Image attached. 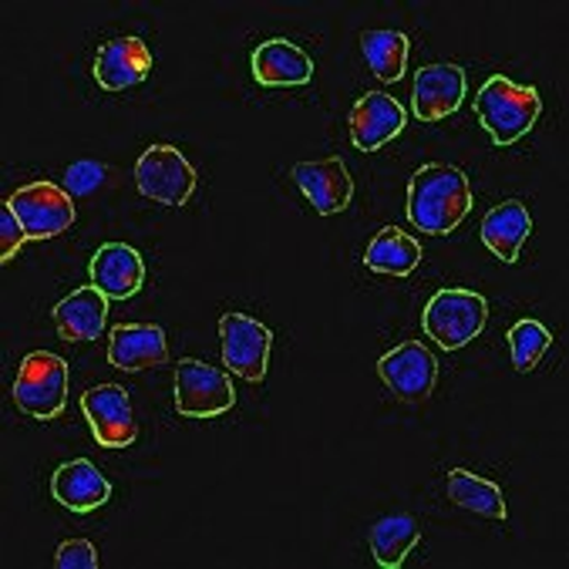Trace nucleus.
I'll list each match as a JSON object with an SVG mask.
<instances>
[{"instance_id":"obj_1","label":"nucleus","mask_w":569,"mask_h":569,"mask_svg":"<svg viewBox=\"0 0 569 569\" xmlns=\"http://www.w3.org/2000/svg\"><path fill=\"white\" fill-rule=\"evenodd\" d=\"M472 186L469 176L445 162L421 166L408 182V219L421 233L448 237L472 212Z\"/></svg>"},{"instance_id":"obj_2","label":"nucleus","mask_w":569,"mask_h":569,"mask_svg":"<svg viewBox=\"0 0 569 569\" xmlns=\"http://www.w3.org/2000/svg\"><path fill=\"white\" fill-rule=\"evenodd\" d=\"M476 116L489 139L506 149L532 132L542 116V98L532 84H516L506 74H492L476 94Z\"/></svg>"},{"instance_id":"obj_3","label":"nucleus","mask_w":569,"mask_h":569,"mask_svg":"<svg viewBox=\"0 0 569 569\" xmlns=\"http://www.w3.org/2000/svg\"><path fill=\"white\" fill-rule=\"evenodd\" d=\"M489 300L466 287H441L421 313L425 333L441 351H462L486 330Z\"/></svg>"},{"instance_id":"obj_4","label":"nucleus","mask_w":569,"mask_h":569,"mask_svg":"<svg viewBox=\"0 0 569 569\" xmlns=\"http://www.w3.org/2000/svg\"><path fill=\"white\" fill-rule=\"evenodd\" d=\"M68 365L51 351H31L14 378V405L34 421H54L68 405Z\"/></svg>"},{"instance_id":"obj_5","label":"nucleus","mask_w":569,"mask_h":569,"mask_svg":"<svg viewBox=\"0 0 569 569\" xmlns=\"http://www.w3.org/2000/svg\"><path fill=\"white\" fill-rule=\"evenodd\" d=\"M219 337H222V361L237 378L250 385L267 378V365L273 351V333L267 323L233 310L219 317Z\"/></svg>"},{"instance_id":"obj_6","label":"nucleus","mask_w":569,"mask_h":569,"mask_svg":"<svg viewBox=\"0 0 569 569\" xmlns=\"http://www.w3.org/2000/svg\"><path fill=\"white\" fill-rule=\"evenodd\" d=\"M136 186L159 206H186L196 192V169L176 146H149L136 162Z\"/></svg>"},{"instance_id":"obj_7","label":"nucleus","mask_w":569,"mask_h":569,"mask_svg":"<svg viewBox=\"0 0 569 569\" xmlns=\"http://www.w3.org/2000/svg\"><path fill=\"white\" fill-rule=\"evenodd\" d=\"M237 405L233 381L206 361L182 358L176 365V411L186 418H219Z\"/></svg>"},{"instance_id":"obj_8","label":"nucleus","mask_w":569,"mask_h":569,"mask_svg":"<svg viewBox=\"0 0 569 569\" xmlns=\"http://www.w3.org/2000/svg\"><path fill=\"white\" fill-rule=\"evenodd\" d=\"M8 206L18 212L21 226L28 230V240H51V237H61L74 226V202H71V192H64L61 186L41 179V182H28L21 186Z\"/></svg>"},{"instance_id":"obj_9","label":"nucleus","mask_w":569,"mask_h":569,"mask_svg":"<svg viewBox=\"0 0 569 569\" xmlns=\"http://www.w3.org/2000/svg\"><path fill=\"white\" fill-rule=\"evenodd\" d=\"M81 415L101 448H129L139 438L132 398L122 385H98L81 395Z\"/></svg>"},{"instance_id":"obj_10","label":"nucleus","mask_w":569,"mask_h":569,"mask_svg":"<svg viewBox=\"0 0 569 569\" xmlns=\"http://www.w3.org/2000/svg\"><path fill=\"white\" fill-rule=\"evenodd\" d=\"M378 375L395 398L408 405H421L431 398L438 385V361L421 340H405V345H398L378 361Z\"/></svg>"},{"instance_id":"obj_11","label":"nucleus","mask_w":569,"mask_h":569,"mask_svg":"<svg viewBox=\"0 0 569 569\" xmlns=\"http://www.w3.org/2000/svg\"><path fill=\"white\" fill-rule=\"evenodd\" d=\"M408 111L388 94V91H368L355 101L348 126H351V142L361 152H378L391 139L405 132Z\"/></svg>"},{"instance_id":"obj_12","label":"nucleus","mask_w":569,"mask_h":569,"mask_svg":"<svg viewBox=\"0 0 569 569\" xmlns=\"http://www.w3.org/2000/svg\"><path fill=\"white\" fill-rule=\"evenodd\" d=\"M290 176L300 186L303 199L320 216L345 212L355 199V179H351L345 159H337V156L317 159V162H297Z\"/></svg>"},{"instance_id":"obj_13","label":"nucleus","mask_w":569,"mask_h":569,"mask_svg":"<svg viewBox=\"0 0 569 569\" xmlns=\"http://www.w3.org/2000/svg\"><path fill=\"white\" fill-rule=\"evenodd\" d=\"M466 71L459 64H425L415 74L411 108L421 122H441L462 108L466 98Z\"/></svg>"},{"instance_id":"obj_14","label":"nucleus","mask_w":569,"mask_h":569,"mask_svg":"<svg viewBox=\"0 0 569 569\" xmlns=\"http://www.w3.org/2000/svg\"><path fill=\"white\" fill-rule=\"evenodd\" d=\"M91 74L104 91L136 88L152 74V51L142 38H116L98 48Z\"/></svg>"},{"instance_id":"obj_15","label":"nucleus","mask_w":569,"mask_h":569,"mask_svg":"<svg viewBox=\"0 0 569 569\" xmlns=\"http://www.w3.org/2000/svg\"><path fill=\"white\" fill-rule=\"evenodd\" d=\"M169 361L166 330L156 323H119L108 333V365L119 371H146Z\"/></svg>"},{"instance_id":"obj_16","label":"nucleus","mask_w":569,"mask_h":569,"mask_svg":"<svg viewBox=\"0 0 569 569\" xmlns=\"http://www.w3.org/2000/svg\"><path fill=\"white\" fill-rule=\"evenodd\" d=\"M91 287H98L108 300H129L146 283V263L136 247L126 243H104L88 263Z\"/></svg>"},{"instance_id":"obj_17","label":"nucleus","mask_w":569,"mask_h":569,"mask_svg":"<svg viewBox=\"0 0 569 569\" xmlns=\"http://www.w3.org/2000/svg\"><path fill=\"white\" fill-rule=\"evenodd\" d=\"M253 78L263 88H300L313 81V61L303 48H297L287 38L263 41L250 58Z\"/></svg>"},{"instance_id":"obj_18","label":"nucleus","mask_w":569,"mask_h":569,"mask_svg":"<svg viewBox=\"0 0 569 569\" xmlns=\"http://www.w3.org/2000/svg\"><path fill=\"white\" fill-rule=\"evenodd\" d=\"M532 233V216H529V206H522L519 199H506L499 206H492L486 216H482V243L486 250L502 260V263H516L526 240Z\"/></svg>"},{"instance_id":"obj_19","label":"nucleus","mask_w":569,"mask_h":569,"mask_svg":"<svg viewBox=\"0 0 569 569\" xmlns=\"http://www.w3.org/2000/svg\"><path fill=\"white\" fill-rule=\"evenodd\" d=\"M54 327L64 340H74V345H88V340H98L108 320V297L98 287H78L71 290L58 307H54Z\"/></svg>"},{"instance_id":"obj_20","label":"nucleus","mask_w":569,"mask_h":569,"mask_svg":"<svg viewBox=\"0 0 569 569\" xmlns=\"http://www.w3.org/2000/svg\"><path fill=\"white\" fill-rule=\"evenodd\" d=\"M51 496L71 512H94L111 499V482L88 459H74L51 476Z\"/></svg>"},{"instance_id":"obj_21","label":"nucleus","mask_w":569,"mask_h":569,"mask_svg":"<svg viewBox=\"0 0 569 569\" xmlns=\"http://www.w3.org/2000/svg\"><path fill=\"white\" fill-rule=\"evenodd\" d=\"M421 263V243L398 226H385L365 250V267L381 277H411Z\"/></svg>"},{"instance_id":"obj_22","label":"nucleus","mask_w":569,"mask_h":569,"mask_svg":"<svg viewBox=\"0 0 569 569\" xmlns=\"http://www.w3.org/2000/svg\"><path fill=\"white\" fill-rule=\"evenodd\" d=\"M445 492L455 506H462L482 519H492V522H506L509 516V506H506V496L496 482L476 476V472H466V469H451L445 476Z\"/></svg>"},{"instance_id":"obj_23","label":"nucleus","mask_w":569,"mask_h":569,"mask_svg":"<svg viewBox=\"0 0 569 569\" xmlns=\"http://www.w3.org/2000/svg\"><path fill=\"white\" fill-rule=\"evenodd\" d=\"M418 539H421V529L411 516H388V519L375 522V529H371V552H375L378 566L398 569V566H405V559L411 556Z\"/></svg>"},{"instance_id":"obj_24","label":"nucleus","mask_w":569,"mask_h":569,"mask_svg":"<svg viewBox=\"0 0 569 569\" xmlns=\"http://www.w3.org/2000/svg\"><path fill=\"white\" fill-rule=\"evenodd\" d=\"M408 34L401 31H365L361 34V51H365V61L368 68L388 84V81H398L405 74V64H408Z\"/></svg>"},{"instance_id":"obj_25","label":"nucleus","mask_w":569,"mask_h":569,"mask_svg":"<svg viewBox=\"0 0 569 569\" xmlns=\"http://www.w3.org/2000/svg\"><path fill=\"white\" fill-rule=\"evenodd\" d=\"M506 340H509L512 368H516L519 375L536 371L539 361L546 358V351L552 348V333H549L539 320H532V317L516 320V323L509 327V337H506Z\"/></svg>"},{"instance_id":"obj_26","label":"nucleus","mask_w":569,"mask_h":569,"mask_svg":"<svg viewBox=\"0 0 569 569\" xmlns=\"http://www.w3.org/2000/svg\"><path fill=\"white\" fill-rule=\"evenodd\" d=\"M28 240V230L21 226L18 212L11 206L0 209V263H11Z\"/></svg>"},{"instance_id":"obj_27","label":"nucleus","mask_w":569,"mask_h":569,"mask_svg":"<svg viewBox=\"0 0 569 569\" xmlns=\"http://www.w3.org/2000/svg\"><path fill=\"white\" fill-rule=\"evenodd\" d=\"M58 569H98V549L88 539H68L54 552Z\"/></svg>"},{"instance_id":"obj_28","label":"nucleus","mask_w":569,"mask_h":569,"mask_svg":"<svg viewBox=\"0 0 569 569\" xmlns=\"http://www.w3.org/2000/svg\"><path fill=\"white\" fill-rule=\"evenodd\" d=\"M101 179H104V166H98V162H74L68 169V176H64V186H68L71 196H88V192H94L101 186Z\"/></svg>"}]
</instances>
